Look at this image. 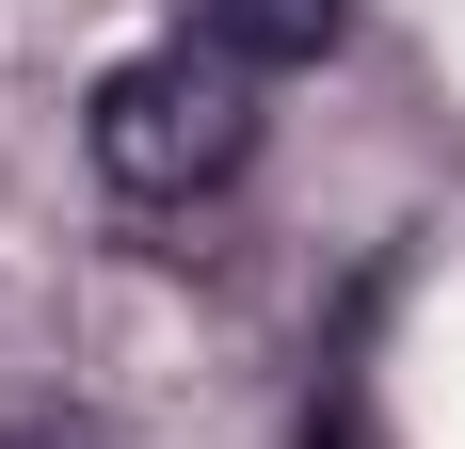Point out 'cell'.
Listing matches in <instances>:
<instances>
[{
    "mask_svg": "<svg viewBox=\"0 0 465 449\" xmlns=\"http://www.w3.org/2000/svg\"><path fill=\"white\" fill-rule=\"evenodd\" d=\"M81 145H96V177H113V193L193 209V193H225L241 161H257V65H241V48H209V33L129 48V65L96 81Z\"/></svg>",
    "mask_w": 465,
    "mask_h": 449,
    "instance_id": "obj_1",
    "label": "cell"
},
{
    "mask_svg": "<svg viewBox=\"0 0 465 449\" xmlns=\"http://www.w3.org/2000/svg\"><path fill=\"white\" fill-rule=\"evenodd\" d=\"M337 16H353V0H193V33H209V48H241L257 81H273V65H322V48H337Z\"/></svg>",
    "mask_w": 465,
    "mask_h": 449,
    "instance_id": "obj_2",
    "label": "cell"
},
{
    "mask_svg": "<svg viewBox=\"0 0 465 449\" xmlns=\"http://www.w3.org/2000/svg\"><path fill=\"white\" fill-rule=\"evenodd\" d=\"M0 449H113V434H96V417H64V402H16V417H0Z\"/></svg>",
    "mask_w": 465,
    "mask_h": 449,
    "instance_id": "obj_3",
    "label": "cell"
}]
</instances>
